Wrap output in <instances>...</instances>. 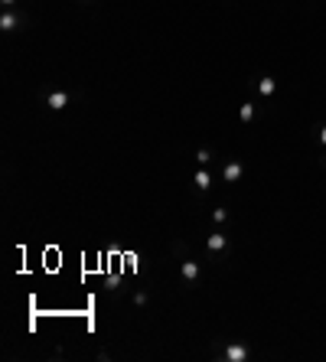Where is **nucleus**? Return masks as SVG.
Returning a JSON list of instances; mask_svg holds the SVG:
<instances>
[{
  "label": "nucleus",
  "mask_w": 326,
  "mask_h": 362,
  "mask_svg": "<svg viewBox=\"0 0 326 362\" xmlns=\"http://www.w3.org/2000/svg\"><path fill=\"white\" fill-rule=\"evenodd\" d=\"M222 356H225L228 362H245V359H248V356H251V349H248V346H245V343H228V346H225V352H222Z\"/></svg>",
  "instance_id": "f257e3e1"
},
{
  "label": "nucleus",
  "mask_w": 326,
  "mask_h": 362,
  "mask_svg": "<svg viewBox=\"0 0 326 362\" xmlns=\"http://www.w3.org/2000/svg\"><path fill=\"white\" fill-rule=\"evenodd\" d=\"M180 274H183V281H186V284H196V281H199V274H202L199 261H192V258H186V261L180 264Z\"/></svg>",
  "instance_id": "f03ea898"
},
{
  "label": "nucleus",
  "mask_w": 326,
  "mask_h": 362,
  "mask_svg": "<svg viewBox=\"0 0 326 362\" xmlns=\"http://www.w3.org/2000/svg\"><path fill=\"white\" fill-rule=\"evenodd\" d=\"M69 101H72V95H69V92H49L46 95V108L49 111H62Z\"/></svg>",
  "instance_id": "7ed1b4c3"
},
{
  "label": "nucleus",
  "mask_w": 326,
  "mask_h": 362,
  "mask_svg": "<svg viewBox=\"0 0 326 362\" xmlns=\"http://www.w3.org/2000/svg\"><path fill=\"white\" fill-rule=\"evenodd\" d=\"M206 245H209V251H225L228 248V235L225 232H212L206 238Z\"/></svg>",
  "instance_id": "20e7f679"
},
{
  "label": "nucleus",
  "mask_w": 326,
  "mask_h": 362,
  "mask_svg": "<svg viewBox=\"0 0 326 362\" xmlns=\"http://www.w3.org/2000/svg\"><path fill=\"white\" fill-rule=\"evenodd\" d=\"M20 23H23V16H20V13H13V10H7L4 16H0V30H4V33L16 30V26H20Z\"/></svg>",
  "instance_id": "39448f33"
},
{
  "label": "nucleus",
  "mask_w": 326,
  "mask_h": 362,
  "mask_svg": "<svg viewBox=\"0 0 326 362\" xmlns=\"http://www.w3.org/2000/svg\"><path fill=\"white\" fill-rule=\"evenodd\" d=\"M242 173H245V170H242V163H235V160L222 166V176H225V183H238V180H242Z\"/></svg>",
  "instance_id": "423d86ee"
},
{
  "label": "nucleus",
  "mask_w": 326,
  "mask_h": 362,
  "mask_svg": "<svg viewBox=\"0 0 326 362\" xmlns=\"http://www.w3.org/2000/svg\"><path fill=\"white\" fill-rule=\"evenodd\" d=\"M258 92L264 95V98H271V95L277 92V82H274L271 75H264V78H258Z\"/></svg>",
  "instance_id": "0eeeda50"
},
{
  "label": "nucleus",
  "mask_w": 326,
  "mask_h": 362,
  "mask_svg": "<svg viewBox=\"0 0 326 362\" xmlns=\"http://www.w3.org/2000/svg\"><path fill=\"white\" fill-rule=\"evenodd\" d=\"M238 118L245 121V124H251V121H254V101H245V104H242V108H238Z\"/></svg>",
  "instance_id": "6e6552de"
},
{
  "label": "nucleus",
  "mask_w": 326,
  "mask_h": 362,
  "mask_svg": "<svg viewBox=\"0 0 326 362\" xmlns=\"http://www.w3.org/2000/svg\"><path fill=\"white\" fill-rule=\"evenodd\" d=\"M192 183H196V186H199V189H202V193H206V189H209V186H212V176H209V173H206V170H199V173H196V176H192Z\"/></svg>",
  "instance_id": "1a4fd4ad"
},
{
  "label": "nucleus",
  "mask_w": 326,
  "mask_h": 362,
  "mask_svg": "<svg viewBox=\"0 0 326 362\" xmlns=\"http://www.w3.org/2000/svg\"><path fill=\"white\" fill-rule=\"evenodd\" d=\"M212 219H215L219 225H222V222H228V209H215V212H212Z\"/></svg>",
  "instance_id": "9d476101"
},
{
  "label": "nucleus",
  "mask_w": 326,
  "mask_h": 362,
  "mask_svg": "<svg viewBox=\"0 0 326 362\" xmlns=\"http://www.w3.org/2000/svg\"><path fill=\"white\" fill-rule=\"evenodd\" d=\"M196 160H199V163H209V160H212V154H209V150H206V147H199V154H196Z\"/></svg>",
  "instance_id": "9b49d317"
},
{
  "label": "nucleus",
  "mask_w": 326,
  "mask_h": 362,
  "mask_svg": "<svg viewBox=\"0 0 326 362\" xmlns=\"http://www.w3.org/2000/svg\"><path fill=\"white\" fill-rule=\"evenodd\" d=\"M134 304L137 307H147V294H134Z\"/></svg>",
  "instance_id": "f8f14e48"
},
{
  "label": "nucleus",
  "mask_w": 326,
  "mask_h": 362,
  "mask_svg": "<svg viewBox=\"0 0 326 362\" xmlns=\"http://www.w3.org/2000/svg\"><path fill=\"white\" fill-rule=\"evenodd\" d=\"M320 140H323V144H326V127H320Z\"/></svg>",
  "instance_id": "ddd939ff"
},
{
  "label": "nucleus",
  "mask_w": 326,
  "mask_h": 362,
  "mask_svg": "<svg viewBox=\"0 0 326 362\" xmlns=\"http://www.w3.org/2000/svg\"><path fill=\"white\" fill-rule=\"evenodd\" d=\"M0 4H4V7H13V4H16V0H0Z\"/></svg>",
  "instance_id": "4468645a"
}]
</instances>
